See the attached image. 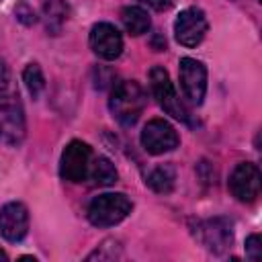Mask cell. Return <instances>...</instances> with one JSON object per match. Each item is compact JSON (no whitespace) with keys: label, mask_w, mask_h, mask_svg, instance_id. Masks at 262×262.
Wrapping results in <instances>:
<instances>
[{"label":"cell","mask_w":262,"mask_h":262,"mask_svg":"<svg viewBox=\"0 0 262 262\" xmlns=\"http://www.w3.org/2000/svg\"><path fill=\"white\" fill-rule=\"evenodd\" d=\"M108 108L113 117L123 125V127H133L143 108H145V92L135 80H121L113 86L111 98H108Z\"/></svg>","instance_id":"cell-1"},{"label":"cell","mask_w":262,"mask_h":262,"mask_svg":"<svg viewBox=\"0 0 262 262\" xmlns=\"http://www.w3.org/2000/svg\"><path fill=\"white\" fill-rule=\"evenodd\" d=\"M133 205L123 192H104L90 201L88 205V221L94 227H113L121 223L129 213Z\"/></svg>","instance_id":"cell-2"},{"label":"cell","mask_w":262,"mask_h":262,"mask_svg":"<svg viewBox=\"0 0 262 262\" xmlns=\"http://www.w3.org/2000/svg\"><path fill=\"white\" fill-rule=\"evenodd\" d=\"M149 86H151V92H154L158 104L170 117H174L176 121H182V123H190V113L184 106V102L178 98L174 84L170 82V76L162 66H154L149 70Z\"/></svg>","instance_id":"cell-3"},{"label":"cell","mask_w":262,"mask_h":262,"mask_svg":"<svg viewBox=\"0 0 262 262\" xmlns=\"http://www.w3.org/2000/svg\"><path fill=\"white\" fill-rule=\"evenodd\" d=\"M90 162H92V149L88 143L74 139L70 141L63 151H61V160H59V176L68 182H84L88 178V170H90Z\"/></svg>","instance_id":"cell-4"},{"label":"cell","mask_w":262,"mask_h":262,"mask_svg":"<svg viewBox=\"0 0 262 262\" xmlns=\"http://www.w3.org/2000/svg\"><path fill=\"white\" fill-rule=\"evenodd\" d=\"M139 139H141L143 149L147 154H151V156H162L166 151H172L180 143V137H178L176 129L164 119L147 121L143 131H141V135H139Z\"/></svg>","instance_id":"cell-5"},{"label":"cell","mask_w":262,"mask_h":262,"mask_svg":"<svg viewBox=\"0 0 262 262\" xmlns=\"http://www.w3.org/2000/svg\"><path fill=\"white\" fill-rule=\"evenodd\" d=\"M207 16L201 8L188 6L174 20V37L182 47H196L207 33Z\"/></svg>","instance_id":"cell-6"},{"label":"cell","mask_w":262,"mask_h":262,"mask_svg":"<svg viewBox=\"0 0 262 262\" xmlns=\"http://www.w3.org/2000/svg\"><path fill=\"white\" fill-rule=\"evenodd\" d=\"M180 86L192 104H201L207 92V68L194 57H182L178 63Z\"/></svg>","instance_id":"cell-7"},{"label":"cell","mask_w":262,"mask_h":262,"mask_svg":"<svg viewBox=\"0 0 262 262\" xmlns=\"http://www.w3.org/2000/svg\"><path fill=\"white\" fill-rule=\"evenodd\" d=\"M227 186L239 203H254L260 194V170H258V166L252 162L237 164L229 176Z\"/></svg>","instance_id":"cell-8"},{"label":"cell","mask_w":262,"mask_h":262,"mask_svg":"<svg viewBox=\"0 0 262 262\" xmlns=\"http://www.w3.org/2000/svg\"><path fill=\"white\" fill-rule=\"evenodd\" d=\"M25 137V117L18 96L0 100V143L16 145Z\"/></svg>","instance_id":"cell-9"},{"label":"cell","mask_w":262,"mask_h":262,"mask_svg":"<svg viewBox=\"0 0 262 262\" xmlns=\"http://www.w3.org/2000/svg\"><path fill=\"white\" fill-rule=\"evenodd\" d=\"M196 237L201 239V244L207 250H211L215 254H221L233 242V223L229 219H225V217L207 219V221L199 223Z\"/></svg>","instance_id":"cell-10"},{"label":"cell","mask_w":262,"mask_h":262,"mask_svg":"<svg viewBox=\"0 0 262 262\" xmlns=\"http://www.w3.org/2000/svg\"><path fill=\"white\" fill-rule=\"evenodd\" d=\"M88 41H90V49L106 61L117 59L123 51V37L119 33V29L111 23H96L90 29Z\"/></svg>","instance_id":"cell-11"},{"label":"cell","mask_w":262,"mask_h":262,"mask_svg":"<svg viewBox=\"0 0 262 262\" xmlns=\"http://www.w3.org/2000/svg\"><path fill=\"white\" fill-rule=\"evenodd\" d=\"M29 229V211L23 203L12 201L0 209V235L8 242H20Z\"/></svg>","instance_id":"cell-12"},{"label":"cell","mask_w":262,"mask_h":262,"mask_svg":"<svg viewBox=\"0 0 262 262\" xmlns=\"http://www.w3.org/2000/svg\"><path fill=\"white\" fill-rule=\"evenodd\" d=\"M121 20H123V27L129 35H143L149 31L151 27V18L147 14L145 8L141 6H125L121 10Z\"/></svg>","instance_id":"cell-13"},{"label":"cell","mask_w":262,"mask_h":262,"mask_svg":"<svg viewBox=\"0 0 262 262\" xmlns=\"http://www.w3.org/2000/svg\"><path fill=\"white\" fill-rule=\"evenodd\" d=\"M68 14H70V8L63 0H47L43 4V20H45V29L51 33V35H57L66 20H68Z\"/></svg>","instance_id":"cell-14"},{"label":"cell","mask_w":262,"mask_h":262,"mask_svg":"<svg viewBox=\"0 0 262 262\" xmlns=\"http://www.w3.org/2000/svg\"><path fill=\"white\" fill-rule=\"evenodd\" d=\"M88 178L92 180V184L96 186H111L117 182L119 174L117 168L113 166V162L104 156H98L90 162V170H88Z\"/></svg>","instance_id":"cell-15"},{"label":"cell","mask_w":262,"mask_h":262,"mask_svg":"<svg viewBox=\"0 0 262 262\" xmlns=\"http://www.w3.org/2000/svg\"><path fill=\"white\" fill-rule=\"evenodd\" d=\"M145 182L149 184L151 190H156V192H160V194H168V192H172V188H174L176 170H174V166H170V164L156 166V168L147 174V180H145Z\"/></svg>","instance_id":"cell-16"},{"label":"cell","mask_w":262,"mask_h":262,"mask_svg":"<svg viewBox=\"0 0 262 262\" xmlns=\"http://www.w3.org/2000/svg\"><path fill=\"white\" fill-rule=\"evenodd\" d=\"M23 80H25V86L29 90V94L33 98H37L41 94V90L45 88V78H43V72L37 63H29L23 72Z\"/></svg>","instance_id":"cell-17"},{"label":"cell","mask_w":262,"mask_h":262,"mask_svg":"<svg viewBox=\"0 0 262 262\" xmlns=\"http://www.w3.org/2000/svg\"><path fill=\"white\" fill-rule=\"evenodd\" d=\"M12 96H18V90L14 88L12 74H10L8 66H6V61L0 59V100L12 98Z\"/></svg>","instance_id":"cell-18"},{"label":"cell","mask_w":262,"mask_h":262,"mask_svg":"<svg viewBox=\"0 0 262 262\" xmlns=\"http://www.w3.org/2000/svg\"><path fill=\"white\" fill-rule=\"evenodd\" d=\"M246 256H248L250 260H254V262L260 260V256H262V246H260V235H258V233L248 235V239H246Z\"/></svg>","instance_id":"cell-19"},{"label":"cell","mask_w":262,"mask_h":262,"mask_svg":"<svg viewBox=\"0 0 262 262\" xmlns=\"http://www.w3.org/2000/svg\"><path fill=\"white\" fill-rule=\"evenodd\" d=\"M139 2L151 6L154 10H168L172 6V0H139Z\"/></svg>","instance_id":"cell-20"},{"label":"cell","mask_w":262,"mask_h":262,"mask_svg":"<svg viewBox=\"0 0 262 262\" xmlns=\"http://www.w3.org/2000/svg\"><path fill=\"white\" fill-rule=\"evenodd\" d=\"M0 260H8V256H6V252L0 248Z\"/></svg>","instance_id":"cell-21"}]
</instances>
